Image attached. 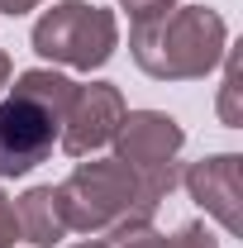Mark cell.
I'll return each instance as SVG.
<instances>
[{
  "label": "cell",
  "mask_w": 243,
  "mask_h": 248,
  "mask_svg": "<svg viewBox=\"0 0 243 248\" xmlns=\"http://www.w3.org/2000/svg\"><path fill=\"white\" fill-rule=\"evenodd\" d=\"M224 86H219V120L229 124V129H239L243 124V105H239V95H243V62H239V48H224Z\"/></svg>",
  "instance_id": "30bf717a"
},
{
  "label": "cell",
  "mask_w": 243,
  "mask_h": 248,
  "mask_svg": "<svg viewBox=\"0 0 243 248\" xmlns=\"http://www.w3.org/2000/svg\"><path fill=\"white\" fill-rule=\"evenodd\" d=\"M115 48H120V24L110 10H100L91 0H62L53 10H43L33 24V53L62 67H76V72L105 67L115 58Z\"/></svg>",
  "instance_id": "277c9868"
},
{
  "label": "cell",
  "mask_w": 243,
  "mask_h": 248,
  "mask_svg": "<svg viewBox=\"0 0 243 248\" xmlns=\"http://www.w3.org/2000/svg\"><path fill=\"white\" fill-rule=\"evenodd\" d=\"M110 143H115V157L129 162L134 172L182 182L177 157H182L186 129L172 115H162V110H124V120H120V129H115Z\"/></svg>",
  "instance_id": "5b68a950"
},
{
  "label": "cell",
  "mask_w": 243,
  "mask_h": 248,
  "mask_svg": "<svg viewBox=\"0 0 243 248\" xmlns=\"http://www.w3.org/2000/svg\"><path fill=\"white\" fill-rule=\"evenodd\" d=\"M19 215V239H29L33 248H53L62 244L72 229H67V215H62V201H58V186H33L19 196L15 205Z\"/></svg>",
  "instance_id": "ba28073f"
},
{
  "label": "cell",
  "mask_w": 243,
  "mask_h": 248,
  "mask_svg": "<svg viewBox=\"0 0 243 248\" xmlns=\"http://www.w3.org/2000/svg\"><path fill=\"white\" fill-rule=\"evenodd\" d=\"M67 248H115V244H105V239H86V244H67Z\"/></svg>",
  "instance_id": "5bb4252c"
},
{
  "label": "cell",
  "mask_w": 243,
  "mask_h": 248,
  "mask_svg": "<svg viewBox=\"0 0 243 248\" xmlns=\"http://www.w3.org/2000/svg\"><path fill=\"white\" fill-rule=\"evenodd\" d=\"M72 95H76V81H67L62 72H48V67L19 72L15 91L0 100V182L33 172L58 148Z\"/></svg>",
  "instance_id": "7a4b0ae2"
},
{
  "label": "cell",
  "mask_w": 243,
  "mask_h": 248,
  "mask_svg": "<svg viewBox=\"0 0 243 248\" xmlns=\"http://www.w3.org/2000/svg\"><path fill=\"white\" fill-rule=\"evenodd\" d=\"M172 177H143L120 157H100V162H76L72 177L58 182V201L67 229L76 234H110L124 239L129 229L148 224L152 210L172 196Z\"/></svg>",
  "instance_id": "6da1fadb"
},
{
  "label": "cell",
  "mask_w": 243,
  "mask_h": 248,
  "mask_svg": "<svg viewBox=\"0 0 243 248\" xmlns=\"http://www.w3.org/2000/svg\"><path fill=\"white\" fill-rule=\"evenodd\" d=\"M229 29L210 5H177L129 29V53L152 81H200L219 67Z\"/></svg>",
  "instance_id": "3957f363"
},
{
  "label": "cell",
  "mask_w": 243,
  "mask_h": 248,
  "mask_svg": "<svg viewBox=\"0 0 243 248\" xmlns=\"http://www.w3.org/2000/svg\"><path fill=\"white\" fill-rule=\"evenodd\" d=\"M19 244V215H15V205L0 196V248H15Z\"/></svg>",
  "instance_id": "7c38bea8"
},
{
  "label": "cell",
  "mask_w": 243,
  "mask_h": 248,
  "mask_svg": "<svg viewBox=\"0 0 243 248\" xmlns=\"http://www.w3.org/2000/svg\"><path fill=\"white\" fill-rule=\"evenodd\" d=\"M38 5H43V0H0V15H29Z\"/></svg>",
  "instance_id": "4fadbf2b"
},
{
  "label": "cell",
  "mask_w": 243,
  "mask_h": 248,
  "mask_svg": "<svg viewBox=\"0 0 243 248\" xmlns=\"http://www.w3.org/2000/svg\"><path fill=\"white\" fill-rule=\"evenodd\" d=\"M124 10H129V19L138 24V19H157V15H167V10H177V0H120Z\"/></svg>",
  "instance_id": "8fae6325"
},
{
  "label": "cell",
  "mask_w": 243,
  "mask_h": 248,
  "mask_svg": "<svg viewBox=\"0 0 243 248\" xmlns=\"http://www.w3.org/2000/svg\"><path fill=\"white\" fill-rule=\"evenodd\" d=\"M124 120V95L110 81H91V86H76L72 105H67V120H62V139L58 148L67 157H91L95 148H105L115 139V129Z\"/></svg>",
  "instance_id": "8992f818"
},
{
  "label": "cell",
  "mask_w": 243,
  "mask_h": 248,
  "mask_svg": "<svg viewBox=\"0 0 243 248\" xmlns=\"http://www.w3.org/2000/svg\"><path fill=\"white\" fill-rule=\"evenodd\" d=\"M5 81H10V58L0 53V86H5Z\"/></svg>",
  "instance_id": "9a60e30c"
},
{
  "label": "cell",
  "mask_w": 243,
  "mask_h": 248,
  "mask_svg": "<svg viewBox=\"0 0 243 248\" xmlns=\"http://www.w3.org/2000/svg\"><path fill=\"white\" fill-rule=\"evenodd\" d=\"M115 248H219V239H214L205 224H182L177 234H157L152 224H138V229H129Z\"/></svg>",
  "instance_id": "9c48e42d"
},
{
  "label": "cell",
  "mask_w": 243,
  "mask_h": 248,
  "mask_svg": "<svg viewBox=\"0 0 243 248\" xmlns=\"http://www.w3.org/2000/svg\"><path fill=\"white\" fill-rule=\"evenodd\" d=\"M243 157L239 153H214V157H200V162H191L182 172L186 191L210 210L214 219H219V229L224 234H243Z\"/></svg>",
  "instance_id": "52a82bcc"
}]
</instances>
